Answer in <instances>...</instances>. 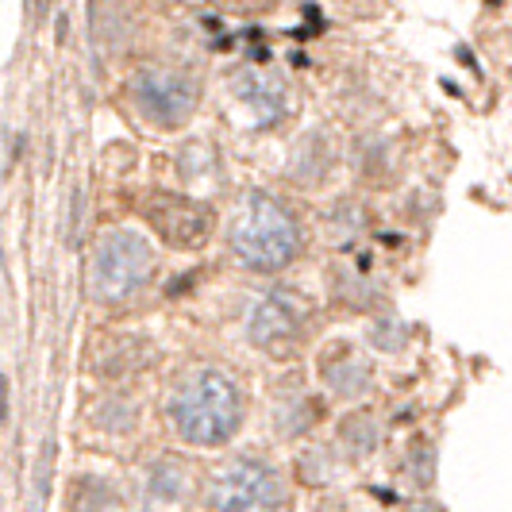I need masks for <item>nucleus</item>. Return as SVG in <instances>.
<instances>
[{
    "label": "nucleus",
    "mask_w": 512,
    "mask_h": 512,
    "mask_svg": "<svg viewBox=\"0 0 512 512\" xmlns=\"http://www.w3.org/2000/svg\"><path fill=\"white\" fill-rule=\"evenodd\" d=\"M166 416H170V424L178 428V436L185 443L220 447L243 424V393L216 366H193L170 389Z\"/></svg>",
    "instance_id": "nucleus-1"
},
{
    "label": "nucleus",
    "mask_w": 512,
    "mask_h": 512,
    "mask_svg": "<svg viewBox=\"0 0 512 512\" xmlns=\"http://www.w3.org/2000/svg\"><path fill=\"white\" fill-rule=\"evenodd\" d=\"M301 251V228L289 208L266 193H247L231 224V255L258 274H274L289 266Z\"/></svg>",
    "instance_id": "nucleus-2"
},
{
    "label": "nucleus",
    "mask_w": 512,
    "mask_h": 512,
    "mask_svg": "<svg viewBox=\"0 0 512 512\" xmlns=\"http://www.w3.org/2000/svg\"><path fill=\"white\" fill-rule=\"evenodd\" d=\"M212 512H285L289 489L282 474L262 459H231L208 482Z\"/></svg>",
    "instance_id": "nucleus-3"
},
{
    "label": "nucleus",
    "mask_w": 512,
    "mask_h": 512,
    "mask_svg": "<svg viewBox=\"0 0 512 512\" xmlns=\"http://www.w3.org/2000/svg\"><path fill=\"white\" fill-rule=\"evenodd\" d=\"M151 270L154 255L143 235L108 231L97 243V255H93V293L104 305H120L151 282Z\"/></svg>",
    "instance_id": "nucleus-4"
},
{
    "label": "nucleus",
    "mask_w": 512,
    "mask_h": 512,
    "mask_svg": "<svg viewBox=\"0 0 512 512\" xmlns=\"http://www.w3.org/2000/svg\"><path fill=\"white\" fill-rule=\"evenodd\" d=\"M147 224L158 231V239L166 247H178V251H197L205 247V239L216 228V216L212 208L193 201V197H181V193H154L143 205Z\"/></svg>",
    "instance_id": "nucleus-5"
},
{
    "label": "nucleus",
    "mask_w": 512,
    "mask_h": 512,
    "mask_svg": "<svg viewBox=\"0 0 512 512\" xmlns=\"http://www.w3.org/2000/svg\"><path fill=\"white\" fill-rule=\"evenodd\" d=\"M131 101L135 108L158 124V128H170V124H181L193 104H197V81L193 77L178 74V70H139L131 77Z\"/></svg>",
    "instance_id": "nucleus-6"
},
{
    "label": "nucleus",
    "mask_w": 512,
    "mask_h": 512,
    "mask_svg": "<svg viewBox=\"0 0 512 512\" xmlns=\"http://www.w3.org/2000/svg\"><path fill=\"white\" fill-rule=\"evenodd\" d=\"M297 332H301V316H297L293 301H285V297L258 301L255 316H251V339H255L258 347H270V351L289 347V343L301 339Z\"/></svg>",
    "instance_id": "nucleus-7"
},
{
    "label": "nucleus",
    "mask_w": 512,
    "mask_h": 512,
    "mask_svg": "<svg viewBox=\"0 0 512 512\" xmlns=\"http://www.w3.org/2000/svg\"><path fill=\"white\" fill-rule=\"evenodd\" d=\"M189 489V474L181 462H158L151 470V493L158 501H181Z\"/></svg>",
    "instance_id": "nucleus-8"
},
{
    "label": "nucleus",
    "mask_w": 512,
    "mask_h": 512,
    "mask_svg": "<svg viewBox=\"0 0 512 512\" xmlns=\"http://www.w3.org/2000/svg\"><path fill=\"white\" fill-rule=\"evenodd\" d=\"M224 12H235V16H262V12H270L278 0H216Z\"/></svg>",
    "instance_id": "nucleus-9"
}]
</instances>
